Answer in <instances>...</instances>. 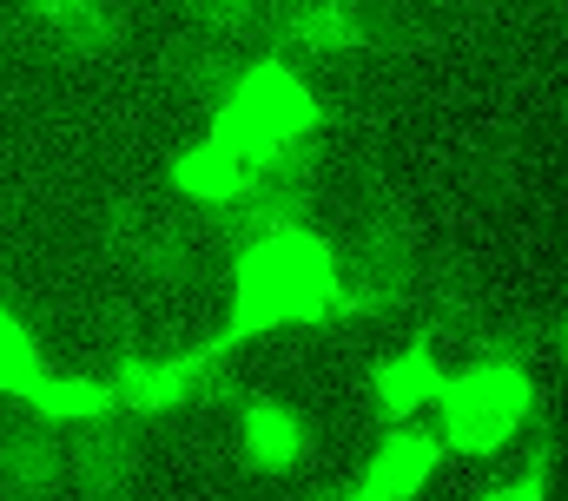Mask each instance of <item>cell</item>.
Returning a JSON list of instances; mask_svg holds the SVG:
<instances>
[{"mask_svg": "<svg viewBox=\"0 0 568 501\" xmlns=\"http://www.w3.org/2000/svg\"><path fill=\"white\" fill-rule=\"evenodd\" d=\"M172 185H179L185 198L232 205V198H245V192H252V165H245L239 152H225V145L205 132L199 145H185V152L172 159Z\"/></svg>", "mask_w": 568, "mask_h": 501, "instance_id": "8", "label": "cell"}, {"mask_svg": "<svg viewBox=\"0 0 568 501\" xmlns=\"http://www.w3.org/2000/svg\"><path fill=\"white\" fill-rule=\"evenodd\" d=\"M239 456L258 469V476H284L304 462V416L278 402V396H258L239 409Z\"/></svg>", "mask_w": 568, "mask_h": 501, "instance_id": "6", "label": "cell"}, {"mask_svg": "<svg viewBox=\"0 0 568 501\" xmlns=\"http://www.w3.org/2000/svg\"><path fill=\"white\" fill-rule=\"evenodd\" d=\"M436 469H443V436L404 422V429H390V436L371 449V462H364V476L351 482V495L357 501H410L436 482Z\"/></svg>", "mask_w": 568, "mask_h": 501, "instance_id": "5", "label": "cell"}, {"mask_svg": "<svg viewBox=\"0 0 568 501\" xmlns=\"http://www.w3.org/2000/svg\"><path fill=\"white\" fill-rule=\"evenodd\" d=\"M27 402H33L47 422H100V416H113L100 376H40Z\"/></svg>", "mask_w": 568, "mask_h": 501, "instance_id": "11", "label": "cell"}, {"mask_svg": "<svg viewBox=\"0 0 568 501\" xmlns=\"http://www.w3.org/2000/svg\"><path fill=\"white\" fill-rule=\"evenodd\" d=\"M443 357L436 350H424V344H410V350H397V357H384L377 370H371V396H377V409L384 416H417V409H429L436 402V389H443Z\"/></svg>", "mask_w": 568, "mask_h": 501, "instance_id": "7", "label": "cell"}, {"mask_svg": "<svg viewBox=\"0 0 568 501\" xmlns=\"http://www.w3.org/2000/svg\"><path fill=\"white\" fill-rule=\"evenodd\" d=\"M317 120H324L317 93H311L284 60H252V67L225 86V100H219V113H212V139L252 165V192H258L265 178L291 172L297 145L317 132Z\"/></svg>", "mask_w": 568, "mask_h": 501, "instance_id": "2", "label": "cell"}, {"mask_svg": "<svg viewBox=\"0 0 568 501\" xmlns=\"http://www.w3.org/2000/svg\"><path fill=\"white\" fill-rule=\"evenodd\" d=\"M284 33H291L297 47H311V53H357V47H364V13H357L351 0H304V7L284 20Z\"/></svg>", "mask_w": 568, "mask_h": 501, "instance_id": "9", "label": "cell"}, {"mask_svg": "<svg viewBox=\"0 0 568 501\" xmlns=\"http://www.w3.org/2000/svg\"><path fill=\"white\" fill-rule=\"evenodd\" d=\"M27 7H33V20H40L53 40L80 47V53H100V47L113 40V7H106V0H27Z\"/></svg>", "mask_w": 568, "mask_h": 501, "instance_id": "10", "label": "cell"}, {"mask_svg": "<svg viewBox=\"0 0 568 501\" xmlns=\"http://www.w3.org/2000/svg\"><path fill=\"white\" fill-rule=\"evenodd\" d=\"M562 357H568V337H562Z\"/></svg>", "mask_w": 568, "mask_h": 501, "instance_id": "14", "label": "cell"}, {"mask_svg": "<svg viewBox=\"0 0 568 501\" xmlns=\"http://www.w3.org/2000/svg\"><path fill=\"white\" fill-rule=\"evenodd\" d=\"M436 436L449 456H496L523 436L529 409H536V382L523 364H469V370H449L436 389Z\"/></svg>", "mask_w": 568, "mask_h": 501, "instance_id": "3", "label": "cell"}, {"mask_svg": "<svg viewBox=\"0 0 568 501\" xmlns=\"http://www.w3.org/2000/svg\"><path fill=\"white\" fill-rule=\"evenodd\" d=\"M219 376H225V344H212V350H172V357H126L100 382H106V402L120 416H165V409L199 402Z\"/></svg>", "mask_w": 568, "mask_h": 501, "instance_id": "4", "label": "cell"}, {"mask_svg": "<svg viewBox=\"0 0 568 501\" xmlns=\"http://www.w3.org/2000/svg\"><path fill=\"white\" fill-rule=\"evenodd\" d=\"M40 376H47V364H40V350L27 337V324L13 310H0V396H20L27 402Z\"/></svg>", "mask_w": 568, "mask_h": 501, "instance_id": "12", "label": "cell"}, {"mask_svg": "<svg viewBox=\"0 0 568 501\" xmlns=\"http://www.w3.org/2000/svg\"><path fill=\"white\" fill-rule=\"evenodd\" d=\"M549 489H556V449L542 442L509 469V482H489V501H542Z\"/></svg>", "mask_w": 568, "mask_h": 501, "instance_id": "13", "label": "cell"}, {"mask_svg": "<svg viewBox=\"0 0 568 501\" xmlns=\"http://www.w3.org/2000/svg\"><path fill=\"white\" fill-rule=\"evenodd\" d=\"M344 304V264L337 245L311 225H265L232 264V317L225 344L278 337L297 324H317Z\"/></svg>", "mask_w": 568, "mask_h": 501, "instance_id": "1", "label": "cell"}]
</instances>
